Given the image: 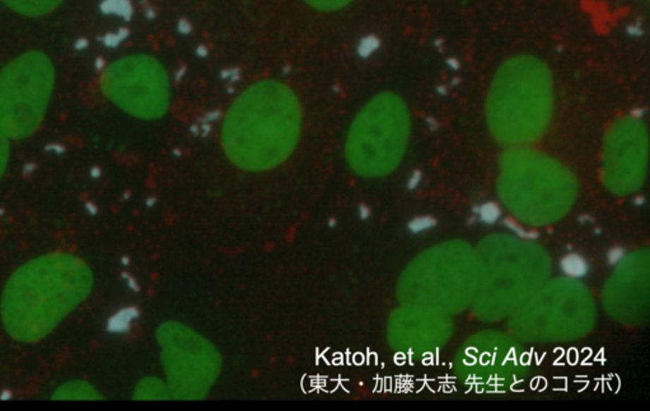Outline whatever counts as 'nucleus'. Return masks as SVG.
<instances>
[{
  "instance_id": "nucleus-1",
  "label": "nucleus",
  "mask_w": 650,
  "mask_h": 411,
  "mask_svg": "<svg viewBox=\"0 0 650 411\" xmlns=\"http://www.w3.org/2000/svg\"><path fill=\"white\" fill-rule=\"evenodd\" d=\"M302 107L287 84H251L231 103L220 129L227 158L247 172H265L287 161L301 139Z\"/></svg>"
},
{
  "instance_id": "nucleus-6",
  "label": "nucleus",
  "mask_w": 650,
  "mask_h": 411,
  "mask_svg": "<svg viewBox=\"0 0 650 411\" xmlns=\"http://www.w3.org/2000/svg\"><path fill=\"white\" fill-rule=\"evenodd\" d=\"M104 97L125 114L140 120H157L171 105V82L164 66L147 54L117 59L101 76Z\"/></svg>"
},
{
  "instance_id": "nucleus-19",
  "label": "nucleus",
  "mask_w": 650,
  "mask_h": 411,
  "mask_svg": "<svg viewBox=\"0 0 650 411\" xmlns=\"http://www.w3.org/2000/svg\"><path fill=\"white\" fill-rule=\"evenodd\" d=\"M0 398H1V400H9V398H12V392L8 391V390L1 392V393H0Z\"/></svg>"
},
{
  "instance_id": "nucleus-16",
  "label": "nucleus",
  "mask_w": 650,
  "mask_h": 411,
  "mask_svg": "<svg viewBox=\"0 0 650 411\" xmlns=\"http://www.w3.org/2000/svg\"><path fill=\"white\" fill-rule=\"evenodd\" d=\"M134 317V314L131 309H125V311H121L120 314H117L115 317H112L110 320V323H109V330L112 331V333H119V331H123L125 328L129 326V322L131 318Z\"/></svg>"
},
{
  "instance_id": "nucleus-14",
  "label": "nucleus",
  "mask_w": 650,
  "mask_h": 411,
  "mask_svg": "<svg viewBox=\"0 0 650 411\" xmlns=\"http://www.w3.org/2000/svg\"><path fill=\"white\" fill-rule=\"evenodd\" d=\"M307 6L320 12H337L348 7L353 0H303Z\"/></svg>"
},
{
  "instance_id": "nucleus-7",
  "label": "nucleus",
  "mask_w": 650,
  "mask_h": 411,
  "mask_svg": "<svg viewBox=\"0 0 650 411\" xmlns=\"http://www.w3.org/2000/svg\"><path fill=\"white\" fill-rule=\"evenodd\" d=\"M157 340L169 395L183 400L205 398L219 376V352L204 336L177 322L162 325Z\"/></svg>"
},
{
  "instance_id": "nucleus-3",
  "label": "nucleus",
  "mask_w": 650,
  "mask_h": 411,
  "mask_svg": "<svg viewBox=\"0 0 650 411\" xmlns=\"http://www.w3.org/2000/svg\"><path fill=\"white\" fill-rule=\"evenodd\" d=\"M556 105L554 73L543 59L517 54L490 79L485 114L490 128L508 142L534 139L548 128Z\"/></svg>"
},
{
  "instance_id": "nucleus-9",
  "label": "nucleus",
  "mask_w": 650,
  "mask_h": 411,
  "mask_svg": "<svg viewBox=\"0 0 650 411\" xmlns=\"http://www.w3.org/2000/svg\"><path fill=\"white\" fill-rule=\"evenodd\" d=\"M645 136L642 116L631 114L612 130L607 155L608 181L618 189L635 186L643 172Z\"/></svg>"
},
{
  "instance_id": "nucleus-18",
  "label": "nucleus",
  "mask_w": 650,
  "mask_h": 411,
  "mask_svg": "<svg viewBox=\"0 0 650 411\" xmlns=\"http://www.w3.org/2000/svg\"><path fill=\"white\" fill-rule=\"evenodd\" d=\"M431 225H433V222H431V219H420V220H416V222L412 223L411 230L414 232L424 231V230L431 228Z\"/></svg>"
},
{
  "instance_id": "nucleus-11",
  "label": "nucleus",
  "mask_w": 650,
  "mask_h": 411,
  "mask_svg": "<svg viewBox=\"0 0 650 411\" xmlns=\"http://www.w3.org/2000/svg\"><path fill=\"white\" fill-rule=\"evenodd\" d=\"M54 400H100L101 395L85 381H71L59 386L52 393Z\"/></svg>"
},
{
  "instance_id": "nucleus-10",
  "label": "nucleus",
  "mask_w": 650,
  "mask_h": 411,
  "mask_svg": "<svg viewBox=\"0 0 650 411\" xmlns=\"http://www.w3.org/2000/svg\"><path fill=\"white\" fill-rule=\"evenodd\" d=\"M1 4L16 14L27 18H41L54 13L65 0H0Z\"/></svg>"
},
{
  "instance_id": "nucleus-4",
  "label": "nucleus",
  "mask_w": 650,
  "mask_h": 411,
  "mask_svg": "<svg viewBox=\"0 0 650 411\" xmlns=\"http://www.w3.org/2000/svg\"><path fill=\"white\" fill-rule=\"evenodd\" d=\"M411 126L410 109L395 92H380L368 101L349 129L345 155L351 169L380 177L397 166Z\"/></svg>"
},
{
  "instance_id": "nucleus-5",
  "label": "nucleus",
  "mask_w": 650,
  "mask_h": 411,
  "mask_svg": "<svg viewBox=\"0 0 650 411\" xmlns=\"http://www.w3.org/2000/svg\"><path fill=\"white\" fill-rule=\"evenodd\" d=\"M56 83L52 58L22 52L0 69V129L11 141L32 136L45 120Z\"/></svg>"
},
{
  "instance_id": "nucleus-15",
  "label": "nucleus",
  "mask_w": 650,
  "mask_h": 411,
  "mask_svg": "<svg viewBox=\"0 0 650 411\" xmlns=\"http://www.w3.org/2000/svg\"><path fill=\"white\" fill-rule=\"evenodd\" d=\"M9 138L4 134V131L0 129V180L6 174L9 162V155H11V145H9Z\"/></svg>"
},
{
  "instance_id": "nucleus-2",
  "label": "nucleus",
  "mask_w": 650,
  "mask_h": 411,
  "mask_svg": "<svg viewBox=\"0 0 650 411\" xmlns=\"http://www.w3.org/2000/svg\"><path fill=\"white\" fill-rule=\"evenodd\" d=\"M93 273L71 254H47L16 270L1 296L0 316L7 334L37 342L52 334L93 290Z\"/></svg>"
},
{
  "instance_id": "nucleus-12",
  "label": "nucleus",
  "mask_w": 650,
  "mask_h": 411,
  "mask_svg": "<svg viewBox=\"0 0 650 411\" xmlns=\"http://www.w3.org/2000/svg\"><path fill=\"white\" fill-rule=\"evenodd\" d=\"M167 396H169L167 385H164L161 379L155 377H148L140 381L134 392V398L138 400H161Z\"/></svg>"
},
{
  "instance_id": "nucleus-17",
  "label": "nucleus",
  "mask_w": 650,
  "mask_h": 411,
  "mask_svg": "<svg viewBox=\"0 0 650 411\" xmlns=\"http://www.w3.org/2000/svg\"><path fill=\"white\" fill-rule=\"evenodd\" d=\"M625 257V251L622 249H613L608 252V263L616 265Z\"/></svg>"
},
{
  "instance_id": "nucleus-13",
  "label": "nucleus",
  "mask_w": 650,
  "mask_h": 411,
  "mask_svg": "<svg viewBox=\"0 0 650 411\" xmlns=\"http://www.w3.org/2000/svg\"><path fill=\"white\" fill-rule=\"evenodd\" d=\"M560 268L562 273L570 278H583L588 274V263L583 257L572 254L561 260Z\"/></svg>"
},
{
  "instance_id": "nucleus-8",
  "label": "nucleus",
  "mask_w": 650,
  "mask_h": 411,
  "mask_svg": "<svg viewBox=\"0 0 650 411\" xmlns=\"http://www.w3.org/2000/svg\"><path fill=\"white\" fill-rule=\"evenodd\" d=\"M502 193L509 206L523 215L550 217L570 203L573 182L553 162L518 155L505 167Z\"/></svg>"
}]
</instances>
